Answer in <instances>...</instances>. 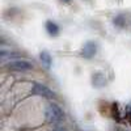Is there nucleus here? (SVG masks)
I'll return each mask as SVG.
<instances>
[{"label": "nucleus", "mask_w": 131, "mask_h": 131, "mask_svg": "<svg viewBox=\"0 0 131 131\" xmlns=\"http://www.w3.org/2000/svg\"><path fill=\"white\" fill-rule=\"evenodd\" d=\"M5 68L13 72H26L33 70V63L25 59H15V60H9L5 64Z\"/></svg>", "instance_id": "obj_2"}, {"label": "nucleus", "mask_w": 131, "mask_h": 131, "mask_svg": "<svg viewBox=\"0 0 131 131\" xmlns=\"http://www.w3.org/2000/svg\"><path fill=\"white\" fill-rule=\"evenodd\" d=\"M45 28H46V31L49 33V36H51V37H57V36H59L60 29H59V26H58L55 23H54V21L47 20V21H46V24H45Z\"/></svg>", "instance_id": "obj_5"}, {"label": "nucleus", "mask_w": 131, "mask_h": 131, "mask_svg": "<svg viewBox=\"0 0 131 131\" xmlns=\"http://www.w3.org/2000/svg\"><path fill=\"white\" fill-rule=\"evenodd\" d=\"M114 24L118 25V26H121V28L125 26V25H126V23H125V17H123L122 15H121V16H118V17H115V18H114Z\"/></svg>", "instance_id": "obj_7"}, {"label": "nucleus", "mask_w": 131, "mask_h": 131, "mask_svg": "<svg viewBox=\"0 0 131 131\" xmlns=\"http://www.w3.org/2000/svg\"><path fill=\"white\" fill-rule=\"evenodd\" d=\"M97 50H98L97 42H94V41H86L83 45L81 50H80V55L84 59H92L97 54Z\"/></svg>", "instance_id": "obj_4"}, {"label": "nucleus", "mask_w": 131, "mask_h": 131, "mask_svg": "<svg viewBox=\"0 0 131 131\" xmlns=\"http://www.w3.org/2000/svg\"><path fill=\"white\" fill-rule=\"evenodd\" d=\"M39 60L43 64V67L47 68V70L51 67V64H52V58L50 55V52H47V51H42L39 54Z\"/></svg>", "instance_id": "obj_6"}, {"label": "nucleus", "mask_w": 131, "mask_h": 131, "mask_svg": "<svg viewBox=\"0 0 131 131\" xmlns=\"http://www.w3.org/2000/svg\"><path fill=\"white\" fill-rule=\"evenodd\" d=\"M52 131H67V130H66L64 127H62V126H57V127L54 128Z\"/></svg>", "instance_id": "obj_8"}, {"label": "nucleus", "mask_w": 131, "mask_h": 131, "mask_svg": "<svg viewBox=\"0 0 131 131\" xmlns=\"http://www.w3.org/2000/svg\"><path fill=\"white\" fill-rule=\"evenodd\" d=\"M60 2H62V3H67V4H68V3H71V0H60Z\"/></svg>", "instance_id": "obj_9"}, {"label": "nucleus", "mask_w": 131, "mask_h": 131, "mask_svg": "<svg viewBox=\"0 0 131 131\" xmlns=\"http://www.w3.org/2000/svg\"><path fill=\"white\" fill-rule=\"evenodd\" d=\"M45 117H46V121L52 125H59L63 119H64V112L62 110V107L55 104V102H51L46 106V110H45Z\"/></svg>", "instance_id": "obj_1"}, {"label": "nucleus", "mask_w": 131, "mask_h": 131, "mask_svg": "<svg viewBox=\"0 0 131 131\" xmlns=\"http://www.w3.org/2000/svg\"><path fill=\"white\" fill-rule=\"evenodd\" d=\"M30 93L33 96H39V97H43V98H55V92L51 91L49 86H46L45 84H41V83H34L31 86V91Z\"/></svg>", "instance_id": "obj_3"}]
</instances>
